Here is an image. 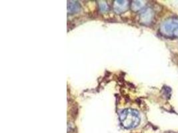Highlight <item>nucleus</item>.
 <instances>
[{
	"instance_id": "3",
	"label": "nucleus",
	"mask_w": 178,
	"mask_h": 133,
	"mask_svg": "<svg viewBox=\"0 0 178 133\" xmlns=\"http://www.w3.org/2000/svg\"><path fill=\"white\" fill-rule=\"evenodd\" d=\"M153 13L151 12V10L150 9H147L146 10L144 13H143L142 14L141 19L145 22V23H149L150 21L151 20V18H152Z\"/></svg>"
},
{
	"instance_id": "2",
	"label": "nucleus",
	"mask_w": 178,
	"mask_h": 133,
	"mask_svg": "<svg viewBox=\"0 0 178 133\" xmlns=\"http://www.w3.org/2000/svg\"><path fill=\"white\" fill-rule=\"evenodd\" d=\"M161 32L164 35L178 38V19L169 18L161 25Z\"/></svg>"
},
{
	"instance_id": "4",
	"label": "nucleus",
	"mask_w": 178,
	"mask_h": 133,
	"mask_svg": "<svg viewBox=\"0 0 178 133\" xmlns=\"http://www.w3.org/2000/svg\"><path fill=\"white\" fill-rule=\"evenodd\" d=\"M141 7H142V4H141V3H140L139 2H135V3H134V8L135 10L139 9L140 8H141Z\"/></svg>"
},
{
	"instance_id": "1",
	"label": "nucleus",
	"mask_w": 178,
	"mask_h": 133,
	"mask_svg": "<svg viewBox=\"0 0 178 133\" xmlns=\"http://www.w3.org/2000/svg\"><path fill=\"white\" fill-rule=\"evenodd\" d=\"M119 120L124 128H134L138 127L140 123L139 114L135 109H126L120 113Z\"/></svg>"
}]
</instances>
